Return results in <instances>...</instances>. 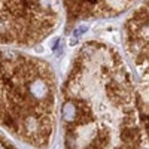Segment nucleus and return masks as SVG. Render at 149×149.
<instances>
[{
	"label": "nucleus",
	"mask_w": 149,
	"mask_h": 149,
	"mask_svg": "<svg viewBox=\"0 0 149 149\" xmlns=\"http://www.w3.org/2000/svg\"><path fill=\"white\" fill-rule=\"evenodd\" d=\"M66 148H145L136 86L121 54L98 40L82 43L61 88Z\"/></svg>",
	"instance_id": "nucleus-1"
},
{
	"label": "nucleus",
	"mask_w": 149,
	"mask_h": 149,
	"mask_svg": "<svg viewBox=\"0 0 149 149\" xmlns=\"http://www.w3.org/2000/svg\"><path fill=\"white\" fill-rule=\"evenodd\" d=\"M57 119V78L48 61L0 48V127L34 148L52 140Z\"/></svg>",
	"instance_id": "nucleus-2"
},
{
	"label": "nucleus",
	"mask_w": 149,
	"mask_h": 149,
	"mask_svg": "<svg viewBox=\"0 0 149 149\" xmlns=\"http://www.w3.org/2000/svg\"><path fill=\"white\" fill-rule=\"evenodd\" d=\"M124 46L131 61L136 81L140 125L145 137V148H149V0L136 9L124 22Z\"/></svg>",
	"instance_id": "nucleus-4"
},
{
	"label": "nucleus",
	"mask_w": 149,
	"mask_h": 149,
	"mask_svg": "<svg viewBox=\"0 0 149 149\" xmlns=\"http://www.w3.org/2000/svg\"><path fill=\"white\" fill-rule=\"evenodd\" d=\"M139 0H63L70 24L86 19L112 18L124 14Z\"/></svg>",
	"instance_id": "nucleus-5"
},
{
	"label": "nucleus",
	"mask_w": 149,
	"mask_h": 149,
	"mask_svg": "<svg viewBox=\"0 0 149 149\" xmlns=\"http://www.w3.org/2000/svg\"><path fill=\"white\" fill-rule=\"evenodd\" d=\"M58 24V0H0V46H34Z\"/></svg>",
	"instance_id": "nucleus-3"
},
{
	"label": "nucleus",
	"mask_w": 149,
	"mask_h": 149,
	"mask_svg": "<svg viewBox=\"0 0 149 149\" xmlns=\"http://www.w3.org/2000/svg\"><path fill=\"white\" fill-rule=\"evenodd\" d=\"M0 148H17V143L6 136V133L0 131Z\"/></svg>",
	"instance_id": "nucleus-6"
}]
</instances>
